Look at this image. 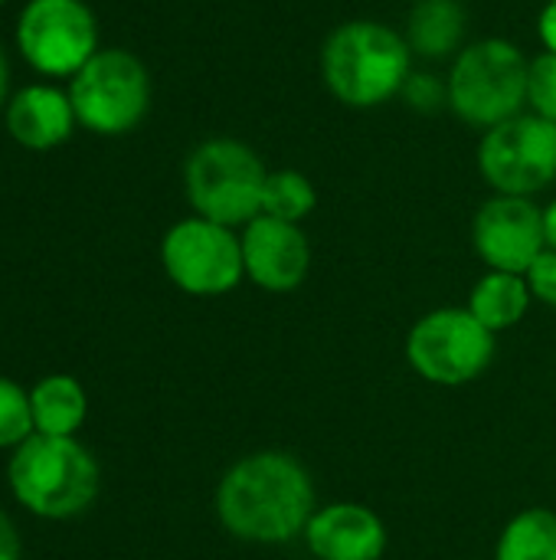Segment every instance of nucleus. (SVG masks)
<instances>
[{"mask_svg": "<svg viewBox=\"0 0 556 560\" xmlns=\"http://www.w3.org/2000/svg\"><path fill=\"white\" fill-rule=\"evenodd\" d=\"M315 512V479L308 466L285 450H259L236 459L216 486V518L246 545H288L305 535Z\"/></svg>", "mask_w": 556, "mask_h": 560, "instance_id": "1", "label": "nucleus"}, {"mask_svg": "<svg viewBox=\"0 0 556 560\" xmlns=\"http://www.w3.org/2000/svg\"><path fill=\"white\" fill-rule=\"evenodd\" d=\"M321 75L347 108H377L403 92L413 75V49L403 33L380 20H351L324 39Z\"/></svg>", "mask_w": 556, "mask_h": 560, "instance_id": "2", "label": "nucleus"}, {"mask_svg": "<svg viewBox=\"0 0 556 560\" xmlns=\"http://www.w3.org/2000/svg\"><path fill=\"white\" fill-rule=\"evenodd\" d=\"M13 499L49 522L82 515L102 486L95 456L75 436H39L20 443L7 466Z\"/></svg>", "mask_w": 556, "mask_h": 560, "instance_id": "3", "label": "nucleus"}, {"mask_svg": "<svg viewBox=\"0 0 556 560\" xmlns=\"http://www.w3.org/2000/svg\"><path fill=\"white\" fill-rule=\"evenodd\" d=\"M531 59L511 39L488 36L462 46L449 69V108L472 128H495L528 105Z\"/></svg>", "mask_w": 556, "mask_h": 560, "instance_id": "4", "label": "nucleus"}, {"mask_svg": "<svg viewBox=\"0 0 556 560\" xmlns=\"http://www.w3.org/2000/svg\"><path fill=\"white\" fill-rule=\"evenodd\" d=\"M265 177L262 158L236 138H210L184 164V190L193 213L233 230L262 213Z\"/></svg>", "mask_w": 556, "mask_h": 560, "instance_id": "5", "label": "nucleus"}, {"mask_svg": "<svg viewBox=\"0 0 556 560\" xmlns=\"http://www.w3.org/2000/svg\"><path fill=\"white\" fill-rule=\"evenodd\" d=\"M498 335L488 331L465 305L433 308L406 335V361L426 384H475L495 361Z\"/></svg>", "mask_w": 556, "mask_h": 560, "instance_id": "6", "label": "nucleus"}, {"mask_svg": "<svg viewBox=\"0 0 556 560\" xmlns=\"http://www.w3.org/2000/svg\"><path fill=\"white\" fill-rule=\"evenodd\" d=\"M75 121L95 135H128L151 108L147 66L128 49H98L69 85Z\"/></svg>", "mask_w": 556, "mask_h": 560, "instance_id": "7", "label": "nucleus"}, {"mask_svg": "<svg viewBox=\"0 0 556 560\" xmlns=\"http://www.w3.org/2000/svg\"><path fill=\"white\" fill-rule=\"evenodd\" d=\"M161 266L180 292L197 299L226 295L246 279L239 233L197 213L164 233Z\"/></svg>", "mask_w": 556, "mask_h": 560, "instance_id": "8", "label": "nucleus"}, {"mask_svg": "<svg viewBox=\"0 0 556 560\" xmlns=\"http://www.w3.org/2000/svg\"><path fill=\"white\" fill-rule=\"evenodd\" d=\"M478 171L495 194L534 197L556 180V121L521 112L485 131Z\"/></svg>", "mask_w": 556, "mask_h": 560, "instance_id": "9", "label": "nucleus"}, {"mask_svg": "<svg viewBox=\"0 0 556 560\" xmlns=\"http://www.w3.org/2000/svg\"><path fill=\"white\" fill-rule=\"evenodd\" d=\"M23 59L43 75H75L98 52V20L85 0H29L16 23Z\"/></svg>", "mask_w": 556, "mask_h": 560, "instance_id": "10", "label": "nucleus"}, {"mask_svg": "<svg viewBox=\"0 0 556 560\" xmlns=\"http://www.w3.org/2000/svg\"><path fill=\"white\" fill-rule=\"evenodd\" d=\"M472 246L488 269L524 276L547 249L544 210L531 197L495 194L472 220Z\"/></svg>", "mask_w": 556, "mask_h": 560, "instance_id": "11", "label": "nucleus"}, {"mask_svg": "<svg viewBox=\"0 0 556 560\" xmlns=\"http://www.w3.org/2000/svg\"><path fill=\"white\" fill-rule=\"evenodd\" d=\"M246 279L262 292H295L311 272V243L298 223L259 213L239 233Z\"/></svg>", "mask_w": 556, "mask_h": 560, "instance_id": "12", "label": "nucleus"}, {"mask_svg": "<svg viewBox=\"0 0 556 560\" xmlns=\"http://www.w3.org/2000/svg\"><path fill=\"white\" fill-rule=\"evenodd\" d=\"M301 538L318 560H383L390 545L383 518L360 502L318 505Z\"/></svg>", "mask_w": 556, "mask_h": 560, "instance_id": "13", "label": "nucleus"}, {"mask_svg": "<svg viewBox=\"0 0 556 560\" xmlns=\"http://www.w3.org/2000/svg\"><path fill=\"white\" fill-rule=\"evenodd\" d=\"M75 128L69 92L56 85H26L7 102V131L29 151L59 148Z\"/></svg>", "mask_w": 556, "mask_h": 560, "instance_id": "14", "label": "nucleus"}, {"mask_svg": "<svg viewBox=\"0 0 556 560\" xmlns=\"http://www.w3.org/2000/svg\"><path fill=\"white\" fill-rule=\"evenodd\" d=\"M469 13L459 0H416L406 20V43L423 59H449L462 52Z\"/></svg>", "mask_w": 556, "mask_h": 560, "instance_id": "15", "label": "nucleus"}, {"mask_svg": "<svg viewBox=\"0 0 556 560\" xmlns=\"http://www.w3.org/2000/svg\"><path fill=\"white\" fill-rule=\"evenodd\" d=\"M531 289H528V279L518 276V272H495L488 269L469 292V302L465 308L495 335L501 331H511L514 325L524 322V315L531 312Z\"/></svg>", "mask_w": 556, "mask_h": 560, "instance_id": "16", "label": "nucleus"}, {"mask_svg": "<svg viewBox=\"0 0 556 560\" xmlns=\"http://www.w3.org/2000/svg\"><path fill=\"white\" fill-rule=\"evenodd\" d=\"M33 427L39 436H75L88 417L85 387L69 374H49L29 390Z\"/></svg>", "mask_w": 556, "mask_h": 560, "instance_id": "17", "label": "nucleus"}, {"mask_svg": "<svg viewBox=\"0 0 556 560\" xmlns=\"http://www.w3.org/2000/svg\"><path fill=\"white\" fill-rule=\"evenodd\" d=\"M495 560H556V512L521 509L498 535Z\"/></svg>", "mask_w": 556, "mask_h": 560, "instance_id": "18", "label": "nucleus"}, {"mask_svg": "<svg viewBox=\"0 0 556 560\" xmlns=\"http://www.w3.org/2000/svg\"><path fill=\"white\" fill-rule=\"evenodd\" d=\"M318 207V190L301 171H269L262 190V213L288 223H301Z\"/></svg>", "mask_w": 556, "mask_h": 560, "instance_id": "19", "label": "nucleus"}, {"mask_svg": "<svg viewBox=\"0 0 556 560\" xmlns=\"http://www.w3.org/2000/svg\"><path fill=\"white\" fill-rule=\"evenodd\" d=\"M33 433L36 427H33L29 390H23L10 377H0V450H16Z\"/></svg>", "mask_w": 556, "mask_h": 560, "instance_id": "20", "label": "nucleus"}, {"mask_svg": "<svg viewBox=\"0 0 556 560\" xmlns=\"http://www.w3.org/2000/svg\"><path fill=\"white\" fill-rule=\"evenodd\" d=\"M528 105L534 115L556 121V52H541L528 69Z\"/></svg>", "mask_w": 556, "mask_h": 560, "instance_id": "21", "label": "nucleus"}, {"mask_svg": "<svg viewBox=\"0 0 556 560\" xmlns=\"http://www.w3.org/2000/svg\"><path fill=\"white\" fill-rule=\"evenodd\" d=\"M416 112H436L449 102V89L446 82H439L436 75H410L403 92H400Z\"/></svg>", "mask_w": 556, "mask_h": 560, "instance_id": "22", "label": "nucleus"}, {"mask_svg": "<svg viewBox=\"0 0 556 560\" xmlns=\"http://www.w3.org/2000/svg\"><path fill=\"white\" fill-rule=\"evenodd\" d=\"M528 279V289L534 295V302L547 305V308H556V253L554 249H544L534 266L524 272Z\"/></svg>", "mask_w": 556, "mask_h": 560, "instance_id": "23", "label": "nucleus"}, {"mask_svg": "<svg viewBox=\"0 0 556 560\" xmlns=\"http://www.w3.org/2000/svg\"><path fill=\"white\" fill-rule=\"evenodd\" d=\"M20 535L16 525L10 522V515L0 509V560H20Z\"/></svg>", "mask_w": 556, "mask_h": 560, "instance_id": "24", "label": "nucleus"}, {"mask_svg": "<svg viewBox=\"0 0 556 560\" xmlns=\"http://www.w3.org/2000/svg\"><path fill=\"white\" fill-rule=\"evenodd\" d=\"M537 33H541L544 49H547V52H556V0H547V7L541 10Z\"/></svg>", "mask_w": 556, "mask_h": 560, "instance_id": "25", "label": "nucleus"}, {"mask_svg": "<svg viewBox=\"0 0 556 560\" xmlns=\"http://www.w3.org/2000/svg\"><path fill=\"white\" fill-rule=\"evenodd\" d=\"M544 240H547V249L556 253V200L551 207H544Z\"/></svg>", "mask_w": 556, "mask_h": 560, "instance_id": "26", "label": "nucleus"}, {"mask_svg": "<svg viewBox=\"0 0 556 560\" xmlns=\"http://www.w3.org/2000/svg\"><path fill=\"white\" fill-rule=\"evenodd\" d=\"M7 82H10V69H7V56L0 49V105L7 102Z\"/></svg>", "mask_w": 556, "mask_h": 560, "instance_id": "27", "label": "nucleus"}, {"mask_svg": "<svg viewBox=\"0 0 556 560\" xmlns=\"http://www.w3.org/2000/svg\"><path fill=\"white\" fill-rule=\"evenodd\" d=\"M3 3H7V0H0V7H3Z\"/></svg>", "mask_w": 556, "mask_h": 560, "instance_id": "28", "label": "nucleus"}]
</instances>
